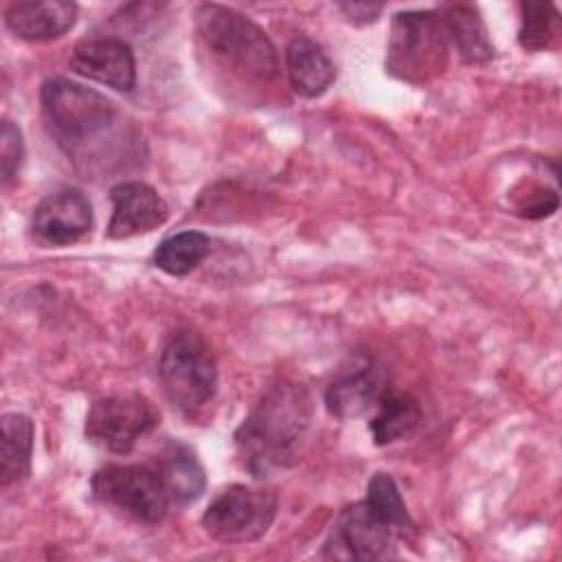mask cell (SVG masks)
Masks as SVG:
<instances>
[{"label": "cell", "instance_id": "4fadbf2b", "mask_svg": "<svg viewBox=\"0 0 562 562\" xmlns=\"http://www.w3.org/2000/svg\"><path fill=\"white\" fill-rule=\"evenodd\" d=\"M75 20L77 4L68 0L13 2L4 13L9 31L29 42L57 40L72 29Z\"/></svg>", "mask_w": 562, "mask_h": 562}, {"label": "cell", "instance_id": "6da1fadb", "mask_svg": "<svg viewBox=\"0 0 562 562\" xmlns=\"http://www.w3.org/2000/svg\"><path fill=\"white\" fill-rule=\"evenodd\" d=\"M312 397L305 386L279 380L270 384L235 430L241 465L257 479L299 461L312 424Z\"/></svg>", "mask_w": 562, "mask_h": 562}, {"label": "cell", "instance_id": "5bb4252c", "mask_svg": "<svg viewBox=\"0 0 562 562\" xmlns=\"http://www.w3.org/2000/svg\"><path fill=\"white\" fill-rule=\"evenodd\" d=\"M285 70L294 92L307 99L323 94L336 77L334 61L327 57L321 44L305 35H299L288 44Z\"/></svg>", "mask_w": 562, "mask_h": 562}, {"label": "cell", "instance_id": "7402d4cb", "mask_svg": "<svg viewBox=\"0 0 562 562\" xmlns=\"http://www.w3.org/2000/svg\"><path fill=\"white\" fill-rule=\"evenodd\" d=\"M378 516H382L389 525H393L400 533L413 529V520L408 516V509H406V503L395 485V481L384 474V472H378L371 476L369 485H367V494L362 498Z\"/></svg>", "mask_w": 562, "mask_h": 562}, {"label": "cell", "instance_id": "cb8c5ba5", "mask_svg": "<svg viewBox=\"0 0 562 562\" xmlns=\"http://www.w3.org/2000/svg\"><path fill=\"white\" fill-rule=\"evenodd\" d=\"M558 209V193L544 187H531L527 195H522L516 204V213L529 220H540L551 215Z\"/></svg>", "mask_w": 562, "mask_h": 562}, {"label": "cell", "instance_id": "7a4b0ae2", "mask_svg": "<svg viewBox=\"0 0 562 562\" xmlns=\"http://www.w3.org/2000/svg\"><path fill=\"white\" fill-rule=\"evenodd\" d=\"M195 31L211 68L241 90L263 92L279 77V59L270 37L244 13L202 4L195 13Z\"/></svg>", "mask_w": 562, "mask_h": 562}, {"label": "cell", "instance_id": "52a82bcc", "mask_svg": "<svg viewBox=\"0 0 562 562\" xmlns=\"http://www.w3.org/2000/svg\"><path fill=\"white\" fill-rule=\"evenodd\" d=\"M277 516V496L268 487L231 485L220 492L202 516L204 531L224 544L259 540Z\"/></svg>", "mask_w": 562, "mask_h": 562}, {"label": "cell", "instance_id": "ac0fdd59", "mask_svg": "<svg viewBox=\"0 0 562 562\" xmlns=\"http://www.w3.org/2000/svg\"><path fill=\"white\" fill-rule=\"evenodd\" d=\"M33 422L22 413L2 415V450H0V483L9 487L22 481L31 470L33 454Z\"/></svg>", "mask_w": 562, "mask_h": 562}, {"label": "cell", "instance_id": "603a6c76", "mask_svg": "<svg viewBox=\"0 0 562 562\" xmlns=\"http://www.w3.org/2000/svg\"><path fill=\"white\" fill-rule=\"evenodd\" d=\"M24 158V143L22 132L11 121L0 123V171H2V184H9L15 173L20 171Z\"/></svg>", "mask_w": 562, "mask_h": 562}, {"label": "cell", "instance_id": "3957f363", "mask_svg": "<svg viewBox=\"0 0 562 562\" xmlns=\"http://www.w3.org/2000/svg\"><path fill=\"white\" fill-rule=\"evenodd\" d=\"M40 101L59 145L77 158L119 123V110L105 94L70 79L44 81Z\"/></svg>", "mask_w": 562, "mask_h": 562}, {"label": "cell", "instance_id": "d6986e66", "mask_svg": "<svg viewBox=\"0 0 562 562\" xmlns=\"http://www.w3.org/2000/svg\"><path fill=\"white\" fill-rule=\"evenodd\" d=\"M158 470L165 479V485L173 503H191L204 490V470L187 446L171 443L165 452L162 468Z\"/></svg>", "mask_w": 562, "mask_h": 562}, {"label": "cell", "instance_id": "d4e9b609", "mask_svg": "<svg viewBox=\"0 0 562 562\" xmlns=\"http://www.w3.org/2000/svg\"><path fill=\"white\" fill-rule=\"evenodd\" d=\"M340 11L351 20V22H373L378 20V15L382 13V4H360V2H351V4H340Z\"/></svg>", "mask_w": 562, "mask_h": 562}, {"label": "cell", "instance_id": "277c9868", "mask_svg": "<svg viewBox=\"0 0 562 562\" xmlns=\"http://www.w3.org/2000/svg\"><path fill=\"white\" fill-rule=\"evenodd\" d=\"M158 378L167 400L182 413H195L217 386V367L206 340L193 329H176L162 347Z\"/></svg>", "mask_w": 562, "mask_h": 562}, {"label": "cell", "instance_id": "8fae6325", "mask_svg": "<svg viewBox=\"0 0 562 562\" xmlns=\"http://www.w3.org/2000/svg\"><path fill=\"white\" fill-rule=\"evenodd\" d=\"M112 217L108 224V237L127 239L149 233L162 226L169 217L167 202L158 191L140 180H127L110 191Z\"/></svg>", "mask_w": 562, "mask_h": 562}, {"label": "cell", "instance_id": "44dd1931", "mask_svg": "<svg viewBox=\"0 0 562 562\" xmlns=\"http://www.w3.org/2000/svg\"><path fill=\"white\" fill-rule=\"evenodd\" d=\"M560 35V15L549 2H520L518 42L525 50H542Z\"/></svg>", "mask_w": 562, "mask_h": 562}, {"label": "cell", "instance_id": "ba28073f", "mask_svg": "<svg viewBox=\"0 0 562 562\" xmlns=\"http://www.w3.org/2000/svg\"><path fill=\"white\" fill-rule=\"evenodd\" d=\"M158 424L154 404L140 393H119L97 400L86 415V437L116 454H127Z\"/></svg>", "mask_w": 562, "mask_h": 562}, {"label": "cell", "instance_id": "5b68a950", "mask_svg": "<svg viewBox=\"0 0 562 562\" xmlns=\"http://www.w3.org/2000/svg\"><path fill=\"white\" fill-rule=\"evenodd\" d=\"M448 61V35L439 13L404 11L391 22L386 70L408 83L437 77Z\"/></svg>", "mask_w": 562, "mask_h": 562}, {"label": "cell", "instance_id": "30bf717a", "mask_svg": "<svg viewBox=\"0 0 562 562\" xmlns=\"http://www.w3.org/2000/svg\"><path fill=\"white\" fill-rule=\"evenodd\" d=\"M70 68L92 81L119 92H130L136 83V61L127 42L119 37H92L72 48Z\"/></svg>", "mask_w": 562, "mask_h": 562}, {"label": "cell", "instance_id": "e0dca14e", "mask_svg": "<svg viewBox=\"0 0 562 562\" xmlns=\"http://www.w3.org/2000/svg\"><path fill=\"white\" fill-rule=\"evenodd\" d=\"M371 419V435L378 446L395 443L408 437L422 422V408L411 393L389 391L380 395Z\"/></svg>", "mask_w": 562, "mask_h": 562}, {"label": "cell", "instance_id": "9a60e30c", "mask_svg": "<svg viewBox=\"0 0 562 562\" xmlns=\"http://www.w3.org/2000/svg\"><path fill=\"white\" fill-rule=\"evenodd\" d=\"M378 400V373L369 362L340 373L325 391L327 411L340 419L362 415Z\"/></svg>", "mask_w": 562, "mask_h": 562}, {"label": "cell", "instance_id": "9c48e42d", "mask_svg": "<svg viewBox=\"0 0 562 562\" xmlns=\"http://www.w3.org/2000/svg\"><path fill=\"white\" fill-rule=\"evenodd\" d=\"M400 531L378 516L364 501L342 509L325 544V555L351 560H378L389 555Z\"/></svg>", "mask_w": 562, "mask_h": 562}, {"label": "cell", "instance_id": "7c38bea8", "mask_svg": "<svg viewBox=\"0 0 562 562\" xmlns=\"http://www.w3.org/2000/svg\"><path fill=\"white\" fill-rule=\"evenodd\" d=\"M92 226V206L79 189H59L33 211V233L50 246L79 241Z\"/></svg>", "mask_w": 562, "mask_h": 562}, {"label": "cell", "instance_id": "8992f818", "mask_svg": "<svg viewBox=\"0 0 562 562\" xmlns=\"http://www.w3.org/2000/svg\"><path fill=\"white\" fill-rule=\"evenodd\" d=\"M92 496L138 522H158L171 503L160 470L143 463H110L90 479Z\"/></svg>", "mask_w": 562, "mask_h": 562}, {"label": "cell", "instance_id": "2e32d148", "mask_svg": "<svg viewBox=\"0 0 562 562\" xmlns=\"http://www.w3.org/2000/svg\"><path fill=\"white\" fill-rule=\"evenodd\" d=\"M441 20L446 26L448 42H452L463 61L481 64L494 57V46L490 42L485 22L474 7L450 4L446 7Z\"/></svg>", "mask_w": 562, "mask_h": 562}, {"label": "cell", "instance_id": "ffe728a7", "mask_svg": "<svg viewBox=\"0 0 562 562\" xmlns=\"http://www.w3.org/2000/svg\"><path fill=\"white\" fill-rule=\"evenodd\" d=\"M211 241L200 231H182L162 239L154 252V263L171 277L189 274L206 255Z\"/></svg>", "mask_w": 562, "mask_h": 562}]
</instances>
